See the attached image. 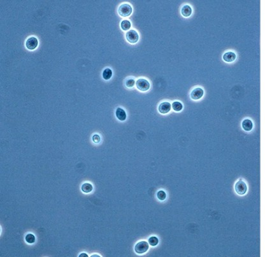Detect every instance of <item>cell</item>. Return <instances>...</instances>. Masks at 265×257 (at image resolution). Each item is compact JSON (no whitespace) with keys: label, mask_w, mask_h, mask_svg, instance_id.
Returning <instances> with one entry per match:
<instances>
[{"label":"cell","mask_w":265,"mask_h":257,"mask_svg":"<svg viewBox=\"0 0 265 257\" xmlns=\"http://www.w3.org/2000/svg\"><path fill=\"white\" fill-rule=\"evenodd\" d=\"M236 58V55L235 53L231 52V51H229L226 53H224L223 56V59L224 61L227 63H232Z\"/></svg>","instance_id":"9"},{"label":"cell","mask_w":265,"mask_h":257,"mask_svg":"<svg viewBox=\"0 0 265 257\" xmlns=\"http://www.w3.org/2000/svg\"><path fill=\"white\" fill-rule=\"evenodd\" d=\"M137 89L140 91H147L150 89V83L145 78L138 79L135 83Z\"/></svg>","instance_id":"3"},{"label":"cell","mask_w":265,"mask_h":257,"mask_svg":"<svg viewBox=\"0 0 265 257\" xmlns=\"http://www.w3.org/2000/svg\"><path fill=\"white\" fill-rule=\"evenodd\" d=\"M242 128L246 132H250L252 130L253 123L251 120L249 119H245L242 122Z\"/></svg>","instance_id":"11"},{"label":"cell","mask_w":265,"mask_h":257,"mask_svg":"<svg viewBox=\"0 0 265 257\" xmlns=\"http://www.w3.org/2000/svg\"><path fill=\"white\" fill-rule=\"evenodd\" d=\"M171 109H172L171 104H169L168 102H163L159 105L158 110H159V112L161 114H166L170 112Z\"/></svg>","instance_id":"8"},{"label":"cell","mask_w":265,"mask_h":257,"mask_svg":"<svg viewBox=\"0 0 265 257\" xmlns=\"http://www.w3.org/2000/svg\"><path fill=\"white\" fill-rule=\"evenodd\" d=\"M38 45V39L34 37H31L27 38L26 42V45L27 49L33 50L37 48Z\"/></svg>","instance_id":"6"},{"label":"cell","mask_w":265,"mask_h":257,"mask_svg":"<svg viewBox=\"0 0 265 257\" xmlns=\"http://www.w3.org/2000/svg\"><path fill=\"white\" fill-rule=\"evenodd\" d=\"M126 40L131 43H136L139 40V35L135 30H129L126 34Z\"/></svg>","instance_id":"5"},{"label":"cell","mask_w":265,"mask_h":257,"mask_svg":"<svg viewBox=\"0 0 265 257\" xmlns=\"http://www.w3.org/2000/svg\"><path fill=\"white\" fill-rule=\"evenodd\" d=\"M235 190L237 194L243 195L247 191V186L242 179H238L235 185Z\"/></svg>","instance_id":"1"},{"label":"cell","mask_w":265,"mask_h":257,"mask_svg":"<svg viewBox=\"0 0 265 257\" xmlns=\"http://www.w3.org/2000/svg\"><path fill=\"white\" fill-rule=\"evenodd\" d=\"M159 243V240L155 236H152L149 239V243L152 246H155Z\"/></svg>","instance_id":"19"},{"label":"cell","mask_w":265,"mask_h":257,"mask_svg":"<svg viewBox=\"0 0 265 257\" xmlns=\"http://www.w3.org/2000/svg\"><path fill=\"white\" fill-rule=\"evenodd\" d=\"M101 140V138L100 137V135H98V134H95L93 136V141L94 142L95 144H98L99 142H100Z\"/></svg>","instance_id":"21"},{"label":"cell","mask_w":265,"mask_h":257,"mask_svg":"<svg viewBox=\"0 0 265 257\" xmlns=\"http://www.w3.org/2000/svg\"><path fill=\"white\" fill-rule=\"evenodd\" d=\"M204 91L201 88H196L191 92V98L194 100H198L203 97Z\"/></svg>","instance_id":"7"},{"label":"cell","mask_w":265,"mask_h":257,"mask_svg":"<svg viewBox=\"0 0 265 257\" xmlns=\"http://www.w3.org/2000/svg\"><path fill=\"white\" fill-rule=\"evenodd\" d=\"M81 189L84 193H89L93 191V186L91 184L88 183H85L82 185Z\"/></svg>","instance_id":"13"},{"label":"cell","mask_w":265,"mask_h":257,"mask_svg":"<svg viewBox=\"0 0 265 257\" xmlns=\"http://www.w3.org/2000/svg\"><path fill=\"white\" fill-rule=\"evenodd\" d=\"M91 256H93V257H95V256H98V257H100V256H99V255H91Z\"/></svg>","instance_id":"23"},{"label":"cell","mask_w":265,"mask_h":257,"mask_svg":"<svg viewBox=\"0 0 265 257\" xmlns=\"http://www.w3.org/2000/svg\"><path fill=\"white\" fill-rule=\"evenodd\" d=\"M131 22H130L128 20H123L121 23V29L124 31H128L131 27Z\"/></svg>","instance_id":"15"},{"label":"cell","mask_w":265,"mask_h":257,"mask_svg":"<svg viewBox=\"0 0 265 257\" xmlns=\"http://www.w3.org/2000/svg\"><path fill=\"white\" fill-rule=\"evenodd\" d=\"M112 77V70L107 68H105L103 72V78L105 80H109Z\"/></svg>","instance_id":"14"},{"label":"cell","mask_w":265,"mask_h":257,"mask_svg":"<svg viewBox=\"0 0 265 257\" xmlns=\"http://www.w3.org/2000/svg\"><path fill=\"white\" fill-rule=\"evenodd\" d=\"M81 256H88V255L85 253H82L79 255V257H81Z\"/></svg>","instance_id":"22"},{"label":"cell","mask_w":265,"mask_h":257,"mask_svg":"<svg viewBox=\"0 0 265 257\" xmlns=\"http://www.w3.org/2000/svg\"><path fill=\"white\" fill-rule=\"evenodd\" d=\"M135 81H134V79L133 78H129L128 79H127L126 81V86L128 88H132L134 87V84H135Z\"/></svg>","instance_id":"18"},{"label":"cell","mask_w":265,"mask_h":257,"mask_svg":"<svg viewBox=\"0 0 265 257\" xmlns=\"http://www.w3.org/2000/svg\"><path fill=\"white\" fill-rule=\"evenodd\" d=\"M149 246L147 242L146 241H140V242L138 243L135 246H134V251L138 254H142L144 253L146 251H147L149 250Z\"/></svg>","instance_id":"4"},{"label":"cell","mask_w":265,"mask_h":257,"mask_svg":"<svg viewBox=\"0 0 265 257\" xmlns=\"http://www.w3.org/2000/svg\"><path fill=\"white\" fill-rule=\"evenodd\" d=\"M116 115L118 120L121 121H125L126 120V117H127V115H126L125 110L121 107H118L116 109Z\"/></svg>","instance_id":"10"},{"label":"cell","mask_w":265,"mask_h":257,"mask_svg":"<svg viewBox=\"0 0 265 257\" xmlns=\"http://www.w3.org/2000/svg\"><path fill=\"white\" fill-rule=\"evenodd\" d=\"M172 109L176 112H180L183 109V105L180 102L175 101L173 102L172 104Z\"/></svg>","instance_id":"16"},{"label":"cell","mask_w":265,"mask_h":257,"mask_svg":"<svg viewBox=\"0 0 265 257\" xmlns=\"http://www.w3.org/2000/svg\"><path fill=\"white\" fill-rule=\"evenodd\" d=\"M157 197L159 200L163 201L166 199V198H167V194H166L164 191L159 190L157 193Z\"/></svg>","instance_id":"20"},{"label":"cell","mask_w":265,"mask_h":257,"mask_svg":"<svg viewBox=\"0 0 265 257\" xmlns=\"http://www.w3.org/2000/svg\"><path fill=\"white\" fill-rule=\"evenodd\" d=\"M132 7L129 4L124 3L118 9V13L121 17H128L132 13Z\"/></svg>","instance_id":"2"},{"label":"cell","mask_w":265,"mask_h":257,"mask_svg":"<svg viewBox=\"0 0 265 257\" xmlns=\"http://www.w3.org/2000/svg\"><path fill=\"white\" fill-rule=\"evenodd\" d=\"M26 241L27 243L29 244H32L34 243L35 242V240H36V238H35V236L33 234H27L26 237H25Z\"/></svg>","instance_id":"17"},{"label":"cell","mask_w":265,"mask_h":257,"mask_svg":"<svg viewBox=\"0 0 265 257\" xmlns=\"http://www.w3.org/2000/svg\"><path fill=\"white\" fill-rule=\"evenodd\" d=\"M191 14H192V9L189 5H185L182 8L181 14L182 15V16L185 17H188L191 15Z\"/></svg>","instance_id":"12"}]
</instances>
